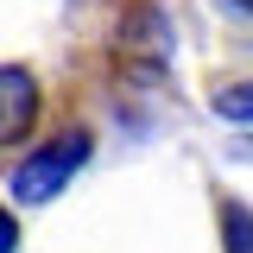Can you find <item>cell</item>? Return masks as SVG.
<instances>
[{"mask_svg": "<svg viewBox=\"0 0 253 253\" xmlns=\"http://www.w3.org/2000/svg\"><path fill=\"white\" fill-rule=\"evenodd\" d=\"M221 247L228 253H253V209L247 203H221Z\"/></svg>", "mask_w": 253, "mask_h": 253, "instance_id": "cell-3", "label": "cell"}, {"mask_svg": "<svg viewBox=\"0 0 253 253\" xmlns=\"http://www.w3.org/2000/svg\"><path fill=\"white\" fill-rule=\"evenodd\" d=\"M152 44V0H0V177L63 133H89Z\"/></svg>", "mask_w": 253, "mask_h": 253, "instance_id": "cell-1", "label": "cell"}, {"mask_svg": "<svg viewBox=\"0 0 253 253\" xmlns=\"http://www.w3.org/2000/svg\"><path fill=\"white\" fill-rule=\"evenodd\" d=\"M13 241H19V234H13V215L0 209V253H13Z\"/></svg>", "mask_w": 253, "mask_h": 253, "instance_id": "cell-5", "label": "cell"}, {"mask_svg": "<svg viewBox=\"0 0 253 253\" xmlns=\"http://www.w3.org/2000/svg\"><path fill=\"white\" fill-rule=\"evenodd\" d=\"M83 158H89V133H63V139H51V146H38V152L13 171V196H19V203H44V196H57Z\"/></svg>", "mask_w": 253, "mask_h": 253, "instance_id": "cell-2", "label": "cell"}, {"mask_svg": "<svg viewBox=\"0 0 253 253\" xmlns=\"http://www.w3.org/2000/svg\"><path fill=\"white\" fill-rule=\"evenodd\" d=\"M215 114H228V121H253V83L221 89V95H215Z\"/></svg>", "mask_w": 253, "mask_h": 253, "instance_id": "cell-4", "label": "cell"}]
</instances>
